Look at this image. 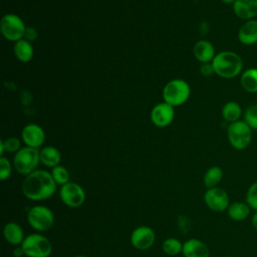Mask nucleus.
I'll use <instances>...</instances> for the list:
<instances>
[{"label": "nucleus", "mask_w": 257, "mask_h": 257, "mask_svg": "<svg viewBox=\"0 0 257 257\" xmlns=\"http://www.w3.org/2000/svg\"><path fill=\"white\" fill-rule=\"evenodd\" d=\"M56 185L51 173L45 170H35L25 177L21 191L28 200L43 201L54 195Z\"/></svg>", "instance_id": "obj_1"}, {"label": "nucleus", "mask_w": 257, "mask_h": 257, "mask_svg": "<svg viewBox=\"0 0 257 257\" xmlns=\"http://www.w3.org/2000/svg\"><path fill=\"white\" fill-rule=\"evenodd\" d=\"M215 74L222 78L230 79L238 76L243 69V60L234 51L225 50L217 53L212 60Z\"/></svg>", "instance_id": "obj_2"}, {"label": "nucleus", "mask_w": 257, "mask_h": 257, "mask_svg": "<svg viewBox=\"0 0 257 257\" xmlns=\"http://www.w3.org/2000/svg\"><path fill=\"white\" fill-rule=\"evenodd\" d=\"M191 94V87L184 79H172L167 82L163 89L164 101L175 106L184 104Z\"/></svg>", "instance_id": "obj_3"}, {"label": "nucleus", "mask_w": 257, "mask_h": 257, "mask_svg": "<svg viewBox=\"0 0 257 257\" xmlns=\"http://www.w3.org/2000/svg\"><path fill=\"white\" fill-rule=\"evenodd\" d=\"M39 163L40 151L30 147L21 148L13 158V167L19 174L24 176L37 170Z\"/></svg>", "instance_id": "obj_4"}, {"label": "nucleus", "mask_w": 257, "mask_h": 257, "mask_svg": "<svg viewBox=\"0 0 257 257\" xmlns=\"http://www.w3.org/2000/svg\"><path fill=\"white\" fill-rule=\"evenodd\" d=\"M27 257H48L52 253V244L47 237L39 233L27 235L20 245Z\"/></svg>", "instance_id": "obj_5"}, {"label": "nucleus", "mask_w": 257, "mask_h": 257, "mask_svg": "<svg viewBox=\"0 0 257 257\" xmlns=\"http://www.w3.org/2000/svg\"><path fill=\"white\" fill-rule=\"evenodd\" d=\"M252 132L253 130L244 120L240 119L229 123L227 128V138L234 149L242 151L250 146L253 138Z\"/></svg>", "instance_id": "obj_6"}, {"label": "nucleus", "mask_w": 257, "mask_h": 257, "mask_svg": "<svg viewBox=\"0 0 257 257\" xmlns=\"http://www.w3.org/2000/svg\"><path fill=\"white\" fill-rule=\"evenodd\" d=\"M55 221L52 210L44 205H36L29 209L27 213V222L31 228L38 232H44L50 229Z\"/></svg>", "instance_id": "obj_7"}, {"label": "nucleus", "mask_w": 257, "mask_h": 257, "mask_svg": "<svg viewBox=\"0 0 257 257\" xmlns=\"http://www.w3.org/2000/svg\"><path fill=\"white\" fill-rule=\"evenodd\" d=\"M0 30L5 39L16 42L24 38L26 26L18 15L9 13L2 17L0 21Z\"/></svg>", "instance_id": "obj_8"}, {"label": "nucleus", "mask_w": 257, "mask_h": 257, "mask_svg": "<svg viewBox=\"0 0 257 257\" xmlns=\"http://www.w3.org/2000/svg\"><path fill=\"white\" fill-rule=\"evenodd\" d=\"M59 198L67 207L78 208L84 203L86 196L83 188L79 184L68 182L61 186L59 190Z\"/></svg>", "instance_id": "obj_9"}, {"label": "nucleus", "mask_w": 257, "mask_h": 257, "mask_svg": "<svg viewBox=\"0 0 257 257\" xmlns=\"http://www.w3.org/2000/svg\"><path fill=\"white\" fill-rule=\"evenodd\" d=\"M204 202L211 211L221 213L227 211L230 205V197L224 189L215 187L207 189L204 194Z\"/></svg>", "instance_id": "obj_10"}, {"label": "nucleus", "mask_w": 257, "mask_h": 257, "mask_svg": "<svg viewBox=\"0 0 257 257\" xmlns=\"http://www.w3.org/2000/svg\"><path fill=\"white\" fill-rule=\"evenodd\" d=\"M131 244L134 248L144 251L150 249L156 240L154 230L149 226H139L131 234Z\"/></svg>", "instance_id": "obj_11"}, {"label": "nucleus", "mask_w": 257, "mask_h": 257, "mask_svg": "<svg viewBox=\"0 0 257 257\" xmlns=\"http://www.w3.org/2000/svg\"><path fill=\"white\" fill-rule=\"evenodd\" d=\"M152 122L158 127H166L172 123L175 117V108L173 105L163 101L156 104L150 114Z\"/></svg>", "instance_id": "obj_12"}, {"label": "nucleus", "mask_w": 257, "mask_h": 257, "mask_svg": "<svg viewBox=\"0 0 257 257\" xmlns=\"http://www.w3.org/2000/svg\"><path fill=\"white\" fill-rule=\"evenodd\" d=\"M21 138L26 147L38 149L45 141V133L40 125L36 123H28L23 127Z\"/></svg>", "instance_id": "obj_13"}, {"label": "nucleus", "mask_w": 257, "mask_h": 257, "mask_svg": "<svg viewBox=\"0 0 257 257\" xmlns=\"http://www.w3.org/2000/svg\"><path fill=\"white\" fill-rule=\"evenodd\" d=\"M182 253L185 257H209L210 250L206 243L197 238H191L183 244Z\"/></svg>", "instance_id": "obj_14"}, {"label": "nucleus", "mask_w": 257, "mask_h": 257, "mask_svg": "<svg viewBox=\"0 0 257 257\" xmlns=\"http://www.w3.org/2000/svg\"><path fill=\"white\" fill-rule=\"evenodd\" d=\"M193 53L196 59L201 63L212 62L216 55L213 44L205 39H201L195 43Z\"/></svg>", "instance_id": "obj_15"}, {"label": "nucleus", "mask_w": 257, "mask_h": 257, "mask_svg": "<svg viewBox=\"0 0 257 257\" xmlns=\"http://www.w3.org/2000/svg\"><path fill=\"white\" fill-rule=\"evenodd\" d=\"M238 40L244 45L257 43V20L250 19L243 23L238 31Z\"/></svg>", "instance_id": "obj_16"}, {"label": "nucleus", "mask_w": 257, "mask_h": 257, "mask_svg": "<svg viewBox=\"0 0 257 257\" xmlns=\"http://www.w3.org/2000/svg\"><path fill=\"white\" fill-rule=\"evenodd\" d=\"M3 236L9 244L14 246H20L25 238L22 227L16 222H8L5 224Z\"/></svg>", "instance_id": "obj_17"}, {"label": "nucleus", "mask_w": 257, "mask_h": 257, "mask_svg": "<svg viewBox=\"0 0 257 257\" xmlns=\"http://www.w3.org/2000/svg\"><path fill=\"white\" fill-rule=\"evenodd\" d=\"M251 210L252 209L246 202H233L230 203L227 209V214L231 220L241 222L249 217Z\"/></svg>", "instance_id": "obj_18"}, {"label": "nucleus", "mask_w": 257, "mask_h": 257, "mask_svg": "<svg viewBox=\"0 0 257 257\" xmlns=\"http://www.w3.org/2000/svg\"><path fill=\"white\" fill-rule=\"evenodd\" d=\"M13 52L16 58L21 62H29L33 57V46L30 41L22 38L15 42Z\"/></svg>", "instance_id": "obj_19"}, {"label": "nucleus", "mask_w": 257, "mask_h": 257, "mask_svg": "<svg viewBox=\"0 0 257 257\" xmlns=\"http://www.w3.org/2000/svg\"><path fill=\"white\" fill-rule=\"evenodd\" d=\"M61 161V154L55 147L47 146L40 151V163L47 168L53 169Z\"/></svg>", "instance_id": "obj_20"}, {"label": "nucleus", "mask_w": 257, "mask_h": 257, "mask_svg": "<svg viewBox=\"0 0 257 257\" xmlns=\"http://www.w3.org/2000/svg\"><path fill=\"white\" fill-rule=\"evenodd\" d=\"M240 84L242 88L249 93L257 92V67H249L245 69L240 76Z\"/></svg>", "instance_id": "obj_21"}, {"label": "nucleus", "mask_w": 257, "mask_h": 257, "mask_svg": "<svg viewBox=\"0 0 257 257\" xmlns=\"http://www.w3.org/2000/svg\"><path fill=\"white\" fill-rule=\"evenodd\" d=\"M221 113H222V117L226 121H228L229 123H232L237 120H240V117L242 115V107L238 102L230 100L223 105Z\"/></svg>", "instance_id": "obj_22"}, {"label": "nucleus", "mask_w": 257, "mask_h": 257, "mask_svg": "<svg viewBox=\"0 0 257 257\" xmlns=\"http://www.w3.org/2000/svg\"><path fill=\"white\" fill-rule=\"evenodd\" d=\"M222 179H223V170L218 166H213L206 171L203 177V183L207 189H211V188L218 187Z\"/></svg>", "instance_id": "obj_23"}, {"label": "nucleus", "mask_w": 257, "mask_h": 257, "mask_svg": "<svg viewBox=\"0 0 257 257\" xmlns=\"http://www.w3.org/2000/svg\"><path fill=\"white\" fill-rule=\"evenodd\" d=\"M163 251L169 256H176L183 250V243L177 238H168L162 244Z\"/></svg>", "instance_id": "obj_24"}, {"label": "nucleus", "mask_w": 257, "mask_h": 257, "mask_svg": "<svg viewBox=\"0 0 257 257\" xmlns=\"http://www.w3.org/2000/svg\"><path fill=\"white\" fill-rule=\"evenodd\" d=\"M21 149V143L17 138H7L6 140L0 141V155L3 157L4 152L17 153Z\"/></svg>", "instance_id": "obj_25"}, {"label": "nucleus", "mask_w": 257, "mask_h": 257, "mask_svg": "<svg viewBox=\"0 0 257 257\" xmlns=\"http://www.w3.org/2000/svg\"><path fill=\"white\" fill-rule=\"evenodd\" d=\"M51 175H52V178H53V180L55 181V183L57 185L63 186L66 183L70 182L69 181V173H68L67 169L64 168L63 166L58 165V166L54 167L51 170Z\"/></svg>", "instance_id": "obj_26"}, {"label": "nucleus", "mask_w": 257, "mask_h": 257, "mask_svg": "<svg viewBox=\"0 0 257 257\" xmlns=\"http://www.w3.org/2000/svg\"><path fill=\"white\" fill-rule=\"evenodd\" d=\"M243 120L253 130L257 131V103L249 105L243 115Z\"/></svg>", "instance_id": "obj_27"}, {"label": "nucleus", "mask_w": 257, "mask_h": 257, "mask_svg": "<svg viewBox=\"0 0 257 257\" xmlns=\"http://www.w3.org/2000/svg\"><path fill=\"white\" fill-rule=\"evenodd\" d=\"M245 202L250 206L251 209L257 211V181L252 183L247 189Z\"/></svg>", "instance_id": "obj_28"}, {"label": "nucleus", "mask_w": 257, "mask_h": 257, "mask_svg": "<svg viewBox=\"0 0 257 257\" xmlns=\"http://www.w3.org/2000/svg\"><path fill=\"white\" fill-rule=\"evenodd\" d=\"M12 173V165L5 157H0V179L6 181L10 178Z\"/></svg>", "instance_id": "obj_29"}, {"label": "nucleus", "mask_w": 257, "mask_h": 257, "mask_svg": "<svg viewBox=\"0 0 257 257\" xmlns=\"http://www.w3.org/2000/svg\"><path fill=\"white\" fill-rule=\"evenodd\" d=\"M241 1L247 6L252 18L257 16V0H241Z\"/></svg>", "instance_id": "obj_30"}, {"label": "nucleus", "mask_w": 257, "mask_h": 257, "mask_svg": "<svg viewBox=\"0 0 257 257\" xmlns=\"http://www.w3.org/2000/svg\"><path fill=\"white\" fill-rule=\"evenodd\" d=\"M200 72L204 76H211L214 72V68L212 65V62H207V63H202L200 67Z\"/></svg>", "instance_id": "obj_31"}, {"label": "nucleus", "mask_w": 257, "mask_h": 257, "mask_svg": "<svg viewBox=\"0 0 257 257\" xmlns=\"http://www.w3.org/2000/svg\"><path fill=\"white\" fill-rule=\"evenodd\" d=\"M37 31L35 28L33 27H26L25 30V34H24V39L28 40V41H34L37 38Z\"/></svg>", "instance_id": "obj_32"}, {"label": "nucleus", "mask_w": 257, "mask_h": 257, "mask_svg": "<svg viewBox=\"0 0 257 257\" xmlns=\"http://www.w3.org/2000/svg\"><path fill=\"white\" fill-rule=\"evenodd\" d=\"M12 254H13V257H22V256H24V251L21 246H16L13 249Z\"/></svg>", "instance_id": "obj_33"}, {"label": "nucleus", "mask_w": 257, "mask_h": 257, "mask_svg": "<svg viewBox=\"0 0 257 257\" xmlns=\"http://www.w3.org/2000/svg\"><path fill=\"white\" fill-rule=\"evenodd\" d=\"M251 224H252V227L257 231V211H255L251 217Z\"/></svg>", "instance_id": "obj_34"}, {"label": "nucleus", "mask_w": 257, "mask_h": 257, "mask_svg": "<svg viewBox=\"0 0 257 257\" xmlns=\"http://www.w3.org/2000/svg\"><path fill=\"white\" fill-rule=\"evenodd\" d=\"M221 1L225 4H232V5L236 2V0H221Z\"/></svg>", "instance_id": "obj_35"}, {"label": "nucleus", "mask_w": 257, "mask_h": 257, "mask_svg": "<svg viewBox=\"0 0 257 257\" xmlns=\"http://www.w3.org/2000/svg\"><path fill=\"white\" fill-rule=\"evenodd\" d=\"M75 257H87V256H85V255H77Z\"/></svg>", "instance_id": "obj_36"}, {"label": "nucleus", "mask_w": 257, "mask_h": 257, "mask_svg": "<svg viewBox=\"0 0 257 257\" xmlns=\"http://www.w3.org/2000/svg\"><path fill=\"white\" fill-rule=\"evenodd\" d=\"M222 257H232V256H222Z\"/></svg>", "instance_id": "obj_37"}]
</instances>
